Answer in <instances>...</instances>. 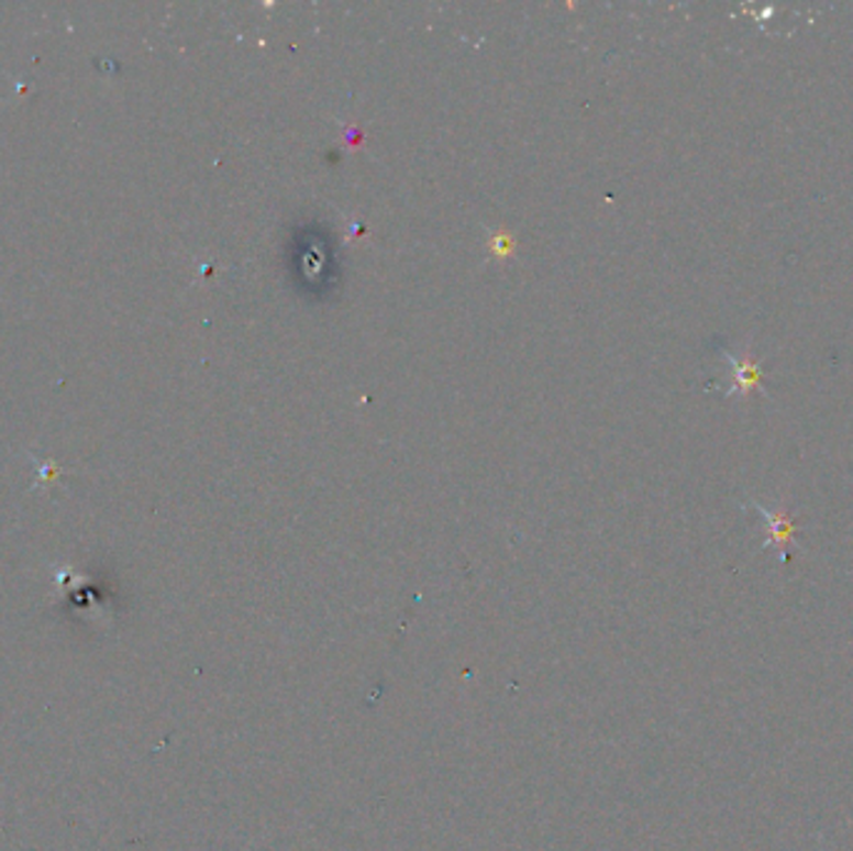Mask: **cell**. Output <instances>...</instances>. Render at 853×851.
Instances as JSON below:
<instances>
[{"instance_id":"obj_1","label":"cell","mask_w":853,"mask_h":851,"mask_svg":"<svg viewBox=\"0 0 853 851\" xmlns=\"http://www.w3.org/2000/svg\"><path fill=\"white\" fill-rule=\"evenodd\" d=\"M746 505L751 507V510H756L758 515H762L764 522H766L768 538L762 544V550L776 548L778 552H782V562L789 564V560H791L789 548L794 544L796 534H799V530H801L799 522H796V517L786 512L784 507H776V510H772V507L756 502V499H746Z\"/></svg>"},{"instance_id":"obj_2","label":"cell","mask_w":853,"mask_h":851,"mask_svg":"<svg viewBox=\"0 0 853 851\" xmlns=\"http://www.w3.org/2000/svg\"><path fill=\"white\" fill-rule=\"evenodd\" d=\"M729 363V390L727 397L749 395L764 390V367L751 353H727Z\"/></svg>"}]
</instances>
